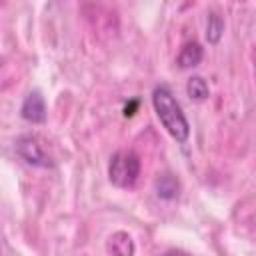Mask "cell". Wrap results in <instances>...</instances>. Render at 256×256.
<instances>
[{
	"label": "cell",
	"instance_id": "6da1fadb",
	"mask_svg": "<svg viewBox=\"0 0 256 256\" xmlns=\"http://www.w3.org/2000/svg\"><path fill=\"white\" fill-rule=\"evenodd\" d=\"M152 106H154V112H156L158 120L166 128V132L176 142L184 144L190 136V124H188L180 104L176 102L172 90L166 84H158L152 90Z\"/></svg>",
	"mask_w": 256,
	"mask_h": 256
},
{
	"label": "cell",
	"instance_id": "7a4b0ae2",
	"mask_svg": "<svg viewBox=\"0 0 256 256\" xmlns=\"http://www.w3.org/2000/svg\"><path fill=\"white\" fill-rule=\"evenodd\" d=\"M140 176V158L132 150H118L108 164V180L118 188H132Z\"/></svg>",
	"mask_w": 256,
	"mask_h": 256
},
{
	"label": "cell",
	"instance_id": "3957f363",
	"mask_svg": "<svg viewBox=\"0 0 256 256\" xmlns=\"http://www.w3.org/2000/svg\"><path fill=\"white\" fill-rule=\"evenodd\" d=\"M14 150L18 154L20 160H24L28 166L34 168H52L54 162L50 158V154L46 152L42 140L34 134H22L16 138L14 142Z\"/></svg>",
	"mask_w": 256,
	"mask_h": 256
},
{
	"label": "cell",
	"instance_id": "277c9868",
	"mask_svg": "<svg viewBox=\"0 0 256 256\" xmlns=\"http://www.w3.org/2000/svg\"><path fill=\"white\" fill-rule=\"evenodd\" d=\"M20 116L30 124L46 122V102L40 90H32L24 96L22 106H20Z\"/></svg>",
	"mask_w": 256,
	"mask_h": 256
},
{
	"label": "cell",
	"instance_id": "5b68a950",
	"mask_svg": "<svg viewBox=\"0 0 256 256\" xmlns=\"http://www.w3.org/2000/svg\"><path fill=\"white\" fill-rule=\"evenodd\" d=\"M106 252H108V256H134L136 254V246H134V240H132V236L128 232L118 230V232L108 236Z\"/></svg>",
	"mask_w": 256,
	"mask_h": 256
},
{
	"label": "cell",
	"instance_id": "8992f818",
	"mask_svg": "<svg viewBox=\"0 0 256 256\" xmlns=\"http://www.w3.org/2000/svg\"><path fill=\"white\" fill-rule=\"evenodd\" d=\"M156 196L162 200H176L180 196V180L172 172H162L154 182Z\"/></svg>",
	"mask_w": 256,
	"mask_h": 256
},
{
	"label": "cell",
	"instance_id": "52a82bcc",
	"mask_svg": "<svg viewBox=\"0 0 256 256\" xmlns=\"http://www.w3.org/2000/svg\"><path fill=\"white\" fill-rule=\"evenodd\" d=\"M202 58H204V48L196 40H192V42H186L180 48L178 58H176V64H178V68L188 70V68H196L202 62Z\"/></svg>",
	"mask_w": 256,
	"mask_h": 256
},
{
	"label": "cell",
	"instance_id": "ba28073f",
	"mask_svg": "<svg viewBox=\"0 0 256 256\" xmlns=\"http://www.w3.org/2000/svg\"><path fill=\"white\" fill-rule=\"evenodd\" d=\"M186 94H188V98L194 100V102H204V100L210 96L208 82H206L202 76H190L188 82H186Z\"/></svg>",
	"mask_w": 256,
	"mask_h": 256
},
{
	"label": "cell",
	"instance_id": "9c48e42d",
	"mask_svg": "<svg viewBox=\"0 0 256 256\" xmlns=\"http://www.w3.org/2000/svg\"><path fill=\"white\" fill-rule=\"evenodd\" d=\"M222 34H224V18L216 10H210L206 20V40L210 44H218Z\"/></svg>",
	"mask_w": 256,
	"mask_h": 256
},
{
	"label": "cell",
	"instance_id": "30bf717a",
	"mask_svg": "<svg viewBox=\"0 0 256 256\" xmlns=\"http://www.w3.org/2000/svg\"><path fill=\"white\" fill-rule=\"evenodd\" d=\"M136 106H138V100H132L130 104H126V106H124V116H132Z\"/></svg>",
	"mask_w": 256,
	"mask_h": 256
},
{
	"label": "cell",
	"instance_id": "8fae6325",
	"mask_svg": "<svg viewBox=\"0 0 256 256\" xmlns=\"http://www.w3.org/2000/svg\"><path fill=\"white\" fill-rule=\"evenodd\" d=\"M164 256H190V254L184 252V250H168Z\"/></svg>",
	"mask_w": 256,
	"mask_h": 256
}]
</instances>
